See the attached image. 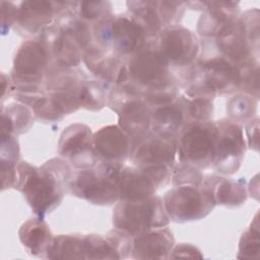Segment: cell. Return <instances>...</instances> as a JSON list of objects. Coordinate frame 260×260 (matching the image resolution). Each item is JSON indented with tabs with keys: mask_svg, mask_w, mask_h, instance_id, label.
Here are the masks:
<instances>
[{
	"mask_svg": "<svg viewBox=\"0 0 260 260\" xmlns=\"http://www.w3.org/2000/svg\"><path fill=\"white\" fill-rule=\"evenodd\" d=\"M16 173V187L22 192L35 213L43 216L61 202L64 186L69 181L70 169L64 160L54 158L41 168L20 162Z\"/></svg>",
	"mask_w": 260,
	"mask_h": 260,
	"instance_id": "cell-1",
	"label": "cell"
},
{
	"mask_svg": "<svg viewBox=\"0 0 260 260\" xmlns=\"http://www.w3.org/2000/svg\"><path fill=\"white\" fill-rule=\"evenodd\" d=\"M218 178H210L204 185H180L168 191L164 197L167 214L175 221L198 220L214 207L213 189Z\"/></svg>",
	"mask_w": 260,
	"mask_h": 260,
	"instance_id": "cell-2",
	"label": "cell"
},
{
	"mask_svg": "<svg viewBox=\"0 0 260 260\" xmlns=\"http://www.w3.org/2000/svg\"><path fill=\"white\" fill-rule=\"evenodd\" d=\"M169 221L162 200L154 195L138 201L122 200L116 205L113 214L116 229L131 237L166 226Z\"/></svg>",
	"mask_w": 260,
	"mask_h": 260,
	"instance_id": "cell-3",
	"label": "cell"
},
{
	"mask_svg": "<svg viewBox=\"0 0 260 260\" xmlns=\"http://www.w3.org/2000/svg\"><path fill=\"white\" fill-rule=\"evenodd\" d=\"M121 169L116 162H107L93 169L81 170L70 185L71 191L93 204H112L119 199L118 182Z\"/></svg>",
	"mask_w": 260,
	"mask_h": 260,
	"instance_id": "cell-4",
	"label": "cell"
},
{
	"mask_svg": "<svg viewBox=\"0 0 260 260\" xmlns=\"http://www.w3.org/2000/svg\"><path fill=\"white\" fill-rule=\"evenodd\" d=\"M216 124L197 122L186 127L179 142L180 156L186 162L207 167L214 161Z\"/></svg>",
	"mask_w": 260,
	"mask_h": 260,
	"instance_id": "cell-5",
	"label": "cell"
},
{
	"mask_svg": "<svg viewBox=\"0 0 260 260\" xmlns=\"http://www.w3.org/2000/svg\"><path fill=\"white\" fill-rule=\"evenodd\" d=\"M216 124L214 165L221 174H234L240 168L245 153L243 130L237 122L222 120Z\"/></svg>",
	"mask_w": 260,
	"mask_h": 260,
	"instance_id": "cell-6",
	"label": "cell"
},
{
	"mask_svg": "<svg viewBox=\"0 0 260 260\" xmlns=\"http://www.w3.org/2000/svg\"><path fill=\"white\" fill-rule=\"evenodd\" d=\"M59 153L69 158L75 167L88 168L95 164L96 155L92 148V133L84 124L68 126L61 134Z\"/></svg>",
	"mask_w": 260,
	"mask_h": 260,
	"instance_id": "cell-7",
	"label": "cell"
},
{
	"mask_svg": "<svg viewBox=\"0 0 260 260\" xmlns=\"http://www.w3.org/2000/svg\"><path fill=\"white\" fill-rule=\"evenodd\" d=\"M159 49V53L168 62L183 66L196 58L199 52V42L191 30L175 26L162 32Z\"/></svg>",
	"mask_w": 260,
	"mask_h": 260,
	"instance_id": "cell-8",
	"label": "cell"
},
{
	"mask_svg": "<svg viewBox=\"0 0 260 260\" xmlns=\"http://www.w3.org/2000/svg\"><path fill=\"white\" fill-rule=\"evenodd\" d=\"M159 182L150 170L144 167L121 169L118 193L119 199L138 201L152 196Z\"/></svg>",
	"mask_w": 260,
	"mask_h": 260,
	"instance_id": "cell-9",
	"label": "cell"
},
{
	"mask_svg": "<svg viewBox=\"0 0 260 260\" xmlns=\"http://www.w3.org/2000/svg\"><path fill=\"white\" fill-rule=\"evenodd\" d=\"M176 152L177 142L173 135L157 132L140 143L133 155V160L138 167H170L174 161Z\"/></svg>",
	"mask_w": 260,
	"mask_h": 260,
	"instance_id": "cell-10",
	"label": "cell"
},
{
	"mask_svg": "<svg viewBox=\"0 0 260 260\" xmlns=\"http://www.w3.org/2000/svg\"><path fill=\"white\" fill-rule=\"evenodd\" d=\"M129 72L138 82L153 87L166 84L168 61L153 50H143L137 53L129 64Z\"/></svg>",
	"mask_w": 260,
	"mask_h": 260,
	"instance_id": "cell-11",
	"label": "cell"
},
{
	"mask_svg": "<svg viewBox=\"0 0 260 260\" xmlns=\"http://www.w3.org/2000/svg\"><path fill=\"white\" fill-rule=\"evenodd\" d=\"M174 244L173 234L167 226L154 229L134 237L132 257L138 259L169 258Z\"/></svg>",
	"mask_w": 260,
	"mask_h": 260,
	"instance_id": "cell-12",
	"label": "cell"
},
{
	"mask_svg": "<svg viewBox=\"0 0 260 260\" xmlns=\"http://www.w3.org/2000/svg\"><path fill=\"white\" fill-rule=\"evenodd\" d=\"M47 62L46 47L40 42L28 41L18 49L13 61V71L21 80L34 82L42 76Z\"/></svg>",
	"mask_w": 260,
	"mask_h": 260,
	"instance_id": "cell-13",
	"label": "cell"
},
{
	"mask_svg": "<svg viewBox=\"0 0 260 260\" xmlns=\"http://www.w3.org/2000/svg\"><path fill=\"white\" fill-rule=\"evenodd\" d=\"M129 146L126 132L117 125L103 127L92 135V148L96 157L108 162L124 158L129 151Z\"/></svg>",
	"mask_w": 260,
	"mask_h": 260,
	"instance_id": "cell-14",
	"label": "cell"
},
{
	"mask_svg": "<svg viewBox=\"0 0 260 260\" xmlns=\"http://www.w3.org/2000/svg\"><path fill=\"white\" fill-rule=\"evenodd\" d=\"M109 24L107 40L113 43V46L119 53H133L144 44L145 32L138 22L126 16H121L115 18Z\"/></svg>",
	"mask_w": 260,
	"mask_h": 260,
	"instance_id": "cell-15",
	"label": "cell"
},
{
	"mask_svg": "<svg viewBox=\"0 0 260 260\" xmlns=\"http://www.w3.org/2000/svg\"><path fill=\"white\" fill-rule=\"evenodd\" d=\"M205 85L211 91H231L241 84L240 68L225 58H212L204 63Z\"/></svg>",
	"mask_w": 260,
	"mask_h": 260,
	"instance_id": "cell-16",
	"label": "cell"
},
{
	"mask_svg": "<svg viewBox=\"0 0 260 260\" xmlns=\"http://www.w3.org/2000/svg\"><path fill=\"white\" fill-rule=\"evenodd\" d=\"M249 36L242 21L231 22L217 34V47L231 60L247 62L250 55Z\"/></svg>",
	"mask_w": 260,
	"mask_h": 260,
	"instance_id": "cell-17",
	"label": "cell"
},
{
	"mask_svg": "<svg viewBox=\"0 0 260 260\" xmlns=\"http://www.w3.org/2000/svg\"><path fill=\"white\" fill-rule=\"evenodd\" d=\"M19 240L28 252L35 256L47 257L53 243L48 224L41 218H30L19 229Z\"/></svg>",
	"mask_w": 260,
	"mask_h": 260,
	"instance_id": "cell-18",
	"label": "cell"
},
{
	"mask_svg": "<svg viewBox=\"0 0 260 260\" xmlns=\"http://www.w3.org/2000/svg\"><path fill=\"white\" fill-rule=\"evenodd\" d=\"M119 123L128 134L137 135L148 129L151 118L144 104L138 98H132L122 104Z\"/></svg>",
	"mask_w": 260,
	"mask_h": 260,
	"instance_id": "cell-19",
	"label": "cell"
},
{
	"mask_svg": "<svg viewBox=\"0 0 260 260\" xmlns=\"http://www.w3.org/2000/svg\"><path fill=\"white\" fill-rule=\"evenodd\" d=\"M215 203L225 206H239L246 201L247 191L242 182L217 180L213 189Z\"/></svg>",
	"mask_w": 260,
	"mask_h": 260,
	"instance_id": "cell-20",
	"label": "cell"
},
{
	"mask_svg": "<svg viewBox=\"0 0 260 260\" xmlns=\"http://www.w3.org/2000/svg\"><path fill=\"white\" fill-rule=\"evenodd\" d=\"M21 23L30 26L44 25L53 17L52 3L46 1L22 2L17 15Z\"/></svg>",
	"mask_w": 260,
	"mask_h": 260,
	"instance_id": "cell-21",
	"label": "cell"
},
{
	"mask_svg": "<svg viewBox=\"0 0 260 260\" xmlns=\"http://www.w3.org/2000/svg\"><path fill=\"white\" fill-rule=\"evenodd\" d=\"M151 121L158 132L173 134L183 122V110L177 104L162 105L153 112Z\"/></svg>",
	"mask_w": 260,
	"mask_h": 260,
	"instance_id": "cell-22",
	"label": "cell"
},
{
	"mask_svg": "<svg viewBox=\"0 0 260 260\" xmlns=\"http://www.w3.org/2000/svg\"><path fill=\"white\" fill-rule=\"evenodd\" d=\"M259 216L256 213L254 220L249 229L242 235L239 245L238 258L243 259H258L260 252V237H259Z\"/></svg>",
	"mask_w": 260,
	"mask_h": 260,
	"instance_id": "cell-23",
	"label": "cell"
},
{
	"mask_svg": "<svg viewBox=\"0 0 260 260\" xmlns=\"http://www.w3.org/2000/svg\"><path fill=\"white\" fill-rule=\"evenodd\" d=\"M256 100L247 94L234 96L228 104V112L235 121H244L253 117L256 111Z\"/></svg>",
	"mask_w": 260,
	"mask_h": 260,
	"instance_id": "cell-24",
	"label": "cell"
},
{
	"mask_svg": "<svg viewBox=\"0 0 260 260\" xmlns=\"http://www.w3.org/2000/svg\"><path fill=\"white\" fill-rule=\"evenodd\" d=\"M66 37L60 36L55 40L54 52L59 62L65 66L74 65L78 62V54L73 45Z\"/></svg>",
	"mask_w": 260,
	"mask_h": 260,
	"instance_id": "cell-25",
	"label": "cell"
},
{
	"mask_svg": "<svg viewBox=\"0 0 260 260\" xmlns=\"http://www.w3.org/2000/svg\"><path fill=\"white\" fill-rule=\"evenodd\" d=\"M138 5L134 11L142 19V21L147 25L152 31H157L160 28V17L156 12L155 8L152 6V2H135Z\"/></svg>",
	"mask_w": 260,
	"mask_h": 260,
	"instance_id": "cell-26",
	"label": "cell"
},
{
	"mask_svg": "<svg viewBox=\"0 0 260 260\" xmlns=\"http://www.w3.org/2000/svg\"><path fill=\"white\" fill-rule=\"evenodd\" d=\"M188 112L190 116H192L194 119L205 122L210 117H212V112H213L212 103L207 98L199 96L190 102L188 107Z\"/></svg>",
	"mask_w": 260,
	"mask_h": 260,
	"instance_id": "cell-27",
	"label": "cell"
},
{
	"mask_svg": "<svg viewBox=\"0 0 260 260\" xmlns=\"http://www.w3.org/2000/svg\"><path fill=\"white\" fill-rule=\"evenodd\" d=\"M176 96L175 88L168 83L153 87L151 91L147 94L149 102L155 105H167L171 103Z\"/></svg>",
	"mask_w": 260,
	"mask_h": 260,
	"instance_id": "cell-28",
	"label": "cell"
},
{
	"mask_svg": "<svg viewBox=\"0 0 260 260\" xmlns=\"http://www.w3.org/2000/svg\"><path fill=\"white\" fill-rule=\"evenodd\" d=\"M178 257H187V258H202V254L198 248L190 244L181 243L172 249L169 258H178Z\"/></svg>",
	"mask_w": 260,
	"mask_h": 260,
	"instance_id": "cell-29",
	"label": "cell"
},
{
	"mask_svg": "<svg viewBox=\"0 0 260 260\" xmlns=\"http://www.w3.org/2000/svg\"><path fill=\"white\" fill-rule=\"evenodd\" d=\"M105 2H82L80 4V12L87 19H94L104 13Z\"/></svg>",
	"mask_w": 260,
	"mask_h": 260,
	"instance_id": "cell-30",
	"label": "cell"
},
{
	"mask_svg": "<svg viewBox=\"0 0 260 260\" xmlns=\"http://www.w3.org/2000/svg\"><path fill=\"white\" fill-rule=\"evenodd\" d=\"M246 133L249 140V145L258 150V142H259V119H252L246 126Z\"/></svg>",
	"mask_w": 260,
	"mask_h": 260,
	"instance_id": "cell-31",
	"label": "cell"
}]
</instances>
